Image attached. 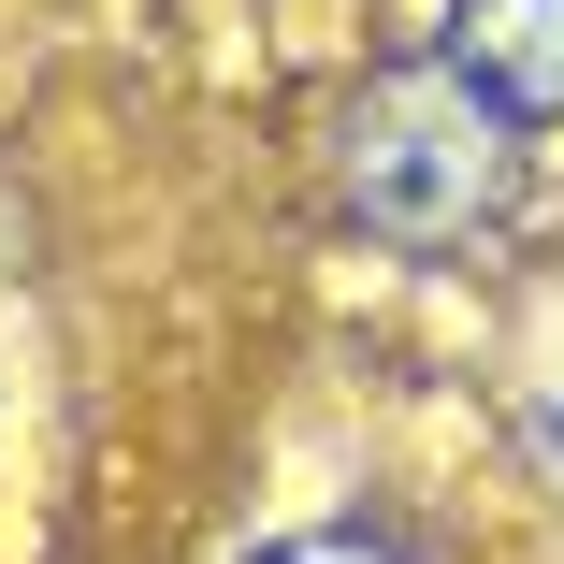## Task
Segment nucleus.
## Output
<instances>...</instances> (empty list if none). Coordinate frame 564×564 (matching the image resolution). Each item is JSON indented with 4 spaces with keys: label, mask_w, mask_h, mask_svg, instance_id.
<instances>
[{
    "label": "nucleus",
    "mask_w": 564,
    "mask_h": 564,
    "mask_svg": "<svg viewBox=\"0 0 564 564\" xmlns=\"http://www.w3.org/2000/svg\"><path fill=\"white\" fill-rule=\"evenodd\" d=\"M434 73L478 101V117L507 145L564 131V0H448V30H434Z\"/></svg>",
    "instance_id": "nucleus-1"
},
{
    "label": "nucleus",
    "mask_w": 564,
    "mask_h": 564,
    "mask_svg": "<svg viewBox=\"0 0 564 564\" xmlns=\"http://www.w3.org/2000/svg\"><path fill=\"white\" fill-rule=\"evenodd\" d=\"M275 564H391V550H377V535H290Z\"/></svg>",
    "instance_id": "nucleus-2"
}]
</instances>
